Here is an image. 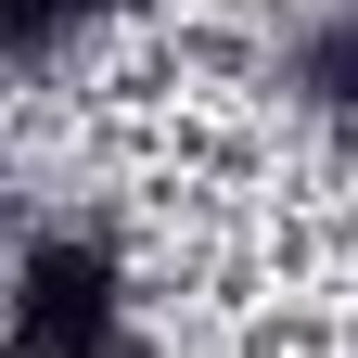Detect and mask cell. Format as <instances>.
I'll list each match as a JSON object with an SVG mask.
<instances>
[{"label": "cell", "mask_w": 358, "mask_h": 358, "mask_svg": "<svg viewBox=\"0 0 358 358\" xmlns=\"http://www.w3.org/2000/svg\"><path fill=\"white\" fill-rule=\"evenodd\" d=\"M128 333V282H115V256L103 243H26L13 256V282H0V358H115Z\"/></svg>", "instance_id": "1"}, {"label": "cell", "mask_w": 358, "mask_h": 358, "mask_svg": "<svg viewBox=\"0 0 358 358\" xmlns=\"http://www.w3.org/2000/svg\"><path fill=\"white\" fill-rule=\"evenodd\" d=\"M90 13H103V0H0V64H52V52H77Z\"/></svg>", "instance_id": "2"}]
</instances>
